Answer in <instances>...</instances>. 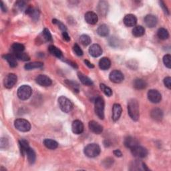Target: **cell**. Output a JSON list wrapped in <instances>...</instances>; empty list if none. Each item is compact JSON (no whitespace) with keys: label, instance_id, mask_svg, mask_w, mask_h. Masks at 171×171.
Returning <instances> with one entry per match:
<instances>
[{"label":"cell","instance_id":"1","mask_svg":"<svg viewBox=\"0 0 171 171\" xmlns=\"http://www.w3.org/2000/svg\"><path fill=\"white\" fill-rule=\"evenodd\" d=\"M128 113L131 118V119L134 121H138L140 117L139 112V104L137 99L132 98L128 102Z\"/></svg>","mask_w":171,"mask_h":171},{"label":"cell","instance_id":"2","mask_svg":"<svg viewBox=\"0 0 171 171\" xmlns=\"http://www.w3.org/2000/svg\"><path fill=\"white\" fill-rule=\"evenodd\" d=\"M94 110L100 119L103 120L104 118V100L101 96H98L95 100Z\"/></svg>","mask_w":171,"mask_h":171},{"label":"cell","instance_id":"3","mask_svg":"<svg viewBox=\"0 0 171 171\" xmlns=\"http://www.w3.org/2000/svg\"><path fill=\"white\" fill-rule=\"evenodd\" d=\"M100 147L96 143L89 144L84 148V152L86 156L89 158H94L97 156L100 153Z\"/></svg>","mask_w":171,"mask_h":171},{"label":"cell","instance_id":"4","mask_svg":"<svg viewBox=\"0 0 171 171\" xmlns=\"http://www.w3.org/2000/svg\"><path fill=\"white\" fill-rule=\"evenodd\" d=\"M58 104L61 110L65 113H68L73 108V104L65 96H60L58 98Z\"/></svg>","mask_w":171,"mask_h":171},{"label":"cell","instance_id":"5","mask_svg":"<svg viewBox=\"0 0 171 171\" xmlns=\"http://www.w3.org/2000/svg\"><path fill=\"white\" fill-rule=\"evenodd\" d=\"M32 94V88L28 85H23L17 90V96L21 100H25L29 98Z\"/></svg>","mask_w":171,"mask_h":171},{"label":"cell","instance_id":"6","mask_svg":"<svg viewBox=\"0 0 171 171\" xmlns=\"http://www.w3.org/2000/svg\"><path fill=\"white\" fill-rule=\"evenodd\" d=\"M14 126L17 130L21 132H28L31 129V124L27 120L18 118L14 122Z\"/></svg>","mask_w":171,"mask_h":171},{"label":"cell","instance_id":"7","mask_svg":"<svg viewBox=\"0 0 171 171\" xmlns=\"http://www.w3.org/2000/svg\"><path fill=\"white\" fill-rule=\"evenodd\" d=\"M131 152L134 156L138 159H143L148 155L147 149L138 145L131 149Z\"/></svg>","mask_w":171,"mask_h":171},{"label":"cell","instance_id":"8","mask_svg":"<svg viewBox=\"0 0 171 171\" xmlns=\"http://www.w3.org/2000/svg\"><path fill=\"white\" fill-rule=\"evenodd\" d=\"M148 98L152 103H159L162 99L161 94L156 90H150L148 92Z\"/></svg>","mask_w":171,"mask_h":171},{"label":"cell","instance_id":"9","mask_svg":"<svg viewBox=\"0 0 171 171\" xmlns=\"http://www.w3.org/2000/svg\"><path fill=\"white\" fill-rule=\"evenodd\" d=\"M17 78L15 74H9L4 79V86L7 89H10L14 87L17 82Z\"/></svg>","mask_w":171,"mask_h":171},{"label":"cell","instance_id":"10","mask_svg":"<svg viewBox=\"0 0 171 171\" xmlns=\"http://www.w3.org/2000/svg\"><path fill=\"white\" fill-rule=\"evenodd\" d=\"M109 78L111 82L116 83V84H119L124 80V76L119 70H114L110 74Z\"/></svg>","mask_w":171,"mask_h":171},{"label":"cell","instance_id":"11","mask_svg":"<svg viewBox=\"0 0 171 171\" xmlns=\"http://www.w3.org/2000/svg\"><path fill=\"white\" fill-rule=\"evenodd\" d=\"M36 82L37 84L42 86H50L52 84V81L49 77L42 74L36 77Z\"/></svg>","mask_w":171,"mask_h":171},{"label":"cell","instance_id":"12","mask_svg":"<svg viewBox=\"0 0 171 171\" xmlns=\"http://www.w3.org/2000/svg\"><path fill=\"white\" fill-rule=\"evenodd\" d=\"M88 126L90 130L92 132L96 134H100L102 133L103 131V127L102 125H100L98 122H96L94 120H92L89 122Z\"/></svg>","mask_w":171,"mask_h":171},{"label":"cell","instance_id":"13","mask_svg":"<svg viewBox=\"0 0 171 171\" xmlns=\"http://www.w3.org/2000/svg\"><path fill=\"white\" fill-rule=\"evenodd\" d=\"M72 130L76 134H82L84 131V124L80 120H74L72 124Z\"/></svg>","mask_w":171,"mask_h":171},{"label":"cell","instance_id":"14","mask_svg":"<svg viewBox=\"0 0 171 171\" xmlns=\"http://www.w3.org/2000/svg\"><path fill=\"white\" fill-rule=\"evenodd\" d=\"M85 20L88 24L91 25H94L98 22V17L96 13L93 11H88L85 14Z\"/></svg>","mask_w":171,"mask_h":171},{"label":"cell","instance_id":"15","mask_svg":"<svg viewBox=\"0 0 171 171\" xmlns=\"http://www.w3.org/2000/svg\"><path fill=\"white\" fill-rule=\"evenodd\" d=\"M158 22V20L156 17L154 15L149 14L145 16L144 17V23L148 26V28H154Z\"/></svg>","mask_w":171,"mask_h":171},{"label":"cell","instance_id":"16","mask_svg":"<svg viewBox=\"0 0 171 171\" xmlns=\"http://www.w3.org/2000/svg\"><path fill=\"white\" fill-rule=\"evenodd\" d=\"M89 53L94 58H97L102 55V49L98 44H93L89 48Z\"/></svg>","mask_w":171,"mask_h":171},{"label":"cell","instance_id":"17","mask_svg":"<svg viewBox=\"0 0 171 171\" xmlns=\"http://www.w3.org/2000/svg\"><path fill=\"white\" fill-rule=\"evenodd\" d=\"M137 23V18L133 14H128L124 18V24L127 27H134Z\"/></svg>","mask_w":171,"mask_h":171},{"label":"cell","instance_id":"18","mask_svg":"<svg viewBox=\"0 0 171 171\" xmlns=\"http://www.w3.org/2000/svg\"><path fill=\"white\" fill-rule=\"evenodd\" d=\"M122 115V107L119 104H115L112 108V120L117 121Z\"/></svg>","mask_w":171,"mask_h":171},{"label":"cell","instance_id":"19","mask_svg":"<svg viewBox=\"0 0 171 171\" xmlns=\"http://www.w3.org/2000/svg\"><path fill=\"white\" fill-rule=\"evenodd\" d=\"M124 145L126 147L132 149L133 148L137 146L138 145V140L132 137H128L124 139Z\"/></svg>","mask_w":171,"mask_h":171},{"label":"cell","instance_id":"20","mask_svg":"<svg viewBox=\"0 0 171 171\" xmlns=\"http://www.w3.org/2000/svg\"><path fill=\"white\" fill-rule=\"evenodd\" d=\"M151 116L153 120L160 121L163 118V112L159 108H155L151 111Z\"/></svg>","mask_w":171,"mask_h":171},{"label":"cell","instance_id":"21","mask_svg":"<svg viewBox=\"0 0 171 171\" xmlns=\"http://www.w3.org/2000/svg\"><path fill=\"white\" fill-rule=\"evenodd\" d=\"M108 10V3L105 1H101L98 3V11L100 15L105 16L106 15Z\"/></svg>","mask_w":171,"mask_h":171},{"label":"cell","instance_id":"22","mask_svg":"<svg viewBox=\"0 0 171 171\" xmlns=\"http://www.w3.org/2000/svg\"><path fill=\"white\" fill-rule=\"evenodd\" d=\"M3 58L5 59L7 62H8L11 68H15L17 65V58L12 54H6L4 55Z\"/></svg>","mask_w":171,"mask_h":171},{"label":"cell","instance_id":"23","mask_svg":"<svg viewBox=\"0 0 171 171\" xmlns=\"http://www.w3.org/2000/svg\"><path fill=\"white\" fill-rule=\"evenodd\" d=\"M99 67L102 70H106L110 68L111 65V62L108 58H102L99 61Z\"/></svg>","mask_w":171,"mask_h":171},{"label":"cell","instance_id":"24","mask_svg":"<svg viewBox=\"0 0 171 171\" xmlns=\"http://www.w3.org/2000/svg\"><path fill=\"white\" fill-rule=\"evenodd\" d=\"M78 77L79 78V80H80V82L84 85H86V86H92L93 85V82L88 77L85 76L84 74H82L81 72H78Z\"/></svg>","mask_w":171,"mask_h":171},{"label":"cell","instance_id":"25","mask_svg":"<svg viewBox=\"0 0 171 171\" xmlns=\"http://www.w3.org/2000/svg\"><path fill=\"white\" fill-rule=\"evenodd\" d=\"M110 29L106 24L100 25L97 29V33L100 36L106 37L109 34Z\"/></svg>","mask_w":171,"mask_h":171},{"label":"cell","instance_id":"26","mask_svg":"<svg viewBox=\"0 0 171 171\" xmlns=\"http://www.w3.org/2000/svg\"><path fill=\"white\" fill-rule=\"evenodd\" d=\"M146 82L142 80V79H136L134 81V87L137 90H143L146 88Z\"/></svg>","mask_w":171,"mask_h":171},{"label":"cell","instance_id":"27","mask_svg":"<svg viewBox=\"0 0 171 171\" xmlns=\"http://www.w3.org/2000/svg\"><path fill=\"white\" fill-rule=\"evenodd\" d=\"M26 155H27V157H28V162L29 163V164H34L35 163V161H36V152L33 150L32 148H29L27 151H26Z\"/></svg>","mask_w":171,"mask_h":171},{"label":"cell","instance_id":"28","mask_svg":"<svg viewBox=\"0 0 171 171\" xmlns=\"http://www.w3.org/2000/svg\"><path fill=\"white\" fill-rule=\"evenodd\" d=\"M43 144H44V146L46 148L52 149V150H54V149L57 148L58 146V144L56 141H55L54 140L48 138L43 140Z\"/></svg>","mask_w":171,"mask_h":171},{"label":"cell","instance_id":"29","mask_svg":"<svg viewBox=\"0 0 171 171\" xmlns=\"http://www.w3.org/2000/svg\"><path fill=\"white\" fill-rule=\"evenodd\" d=\"M43 64L41 62H34L25 64L24 68L27 70H31L36 69V68H40L43 67Z\"/></svg>","mask_w":171,"mask_h":171},{"label":"cell","instance_id":"30","mask_svg":"<svg viewBox=\"0 0 171 171\" xmlns=\"http://www.w3.org/2000/svg\"><path fill=\"white\" fill-rule=\"evenodd\" d=\"M144 33H145V29L142 25L136 26L133 29V34L135 37L142 36Z\"/></svg>","mask_w":171,"mask_h":171},{"label":"cell","instance_id":"31","mask_svg":"<svg viewBox=\"0 0 171 171\" xmlns=\"http://www.w3.org/2000/svg\"><path fill=\"white\" fill-rule=\"evenodd\" d=\"M19 144H20V149H21V152L24 156L26 153V151H27L28 149L29 148V143L27 140L25 139H20L19 140Z\"/></svg>","mask_w":171,"mask_h":171},{"label":"cell","instance_id":"32","mask_svg":"<svg viewBox=\"0 0 171 171\" xmlns=\"http://www.w3.org/2000/svg\"><path fill=\"white\" fill-rule=\"evenodd\" d=\"M157 36L160 39H163V40H164V39L169 38V33L167 29H166L165 28H159V30H158Z\"/></svg>","mask_w":171,"mask_h":171},{"label":"cell","instance_id":"33","mask_svg":"<svg viewBox=\"0 0 171 171\" xmlns=\"http://www.w3.org/2000/svg\"><path fill=\"white\" fill-rule=\"evenodd\" d=\"M49 50V52H50V54H52L53 56L57 57L58 58H61L62 57V52L59 50L58 47H56L54 46H50L48 48Z\"/></svg>","mask_w":171,"mask_h":171},{"label":"cell","instance_id":"34","mask_svg":"<svg viewBox=\"0 0 171 171\" xmlns=\"http://www.w3.org/2000/svg\"><path fill=\"white\" fill-rule=\"evenodd\" d=\"M11 49L14 51L15 54L20 53V52H23L25 50V47L23 44L20 43H14L11 46Z\"/></svg>","mask_w":171,"mask_h":171},{"label":"cell","instance_id":"35","mask_svg":"<svg viewBox=\"0 0 171 171\" xmlns=\"http://www.w3.org/2000/svg\"><path fill=\"white\" fill-rule=\"evenodd\" d=\"M100 88L101 90L104 93L105 95H106L107 96H111L112 95V90L110 88L108 87L106 85H105L104 84H100Z\"/></svg>","mask_w":171,"mask_h":171},{"label":"cell","instance_id":"36","mask_svg":"<svg viewBox=\"0 0 171 171\" xmlns=\"http://www.w3.org/2000/svg\"><path fill=\"white\" fill-rule=\"evenodd\" d=\"M80 40L82 43V44L86 46H88L91 43V38H90L89 36H88V35H86V34L82 35L80 38Z\"/></svg>","mask_w":171,"mask_h":171},{"label":"cell","instance_id":"37","mask_svg":"<svg viewBox=\"0 0 171 171\" xmlns=\"http://www.w3.org/2000/svg\"><path fill=\"white\" fill-rule=\"evenodd\" d=\"M15 56L17 59H19L20 60L22 61H28L30 60L29 56L27 54L24 53V52H20V53H17L15 54Z\"/></svg>","mask_w":171,"mask_h":171},{"label":"cell","instance_id":"38","mask_svg":"<svg viewBox=\"0 0 171 171\" xmlns=\"http://www.w3.org/2000/svg\"><path fill=\"white\" fill-rule=\"evenodd\" d=\"M163 62L166 68L170 69L171 68V56L170 54H166L163 57Z\"/></svg>","mask_w":171,"mask_h":171},{"label":"cell","instance_id":"39","mask_svg":"<svg viewBox=\"0 0 171 171\" xmlns=\"http://www.w3.org/2000/svg\"><path fill=\"white\" fill-rule=\"evenodd\" d=\"M65 83L66 84L72 88H73L74 91V92H78L79 91V86L78 84H77L76 82H74L73 81H71V80H66L65 81Z\"/></svg>","mask_w":171,"mask_h":171},{"label":"cell","instance_id":"40","mask_svg":"<svg viewBox=\"0 0 171 171\" xmlns=\"http://www.w3.org/2000/svg\"><path fill=\"white\" fill-rule=\"evenodd\" d=\"M43 38H44V39H46V41L50 42V41L52 40V35H51L50 31L48 30V29L45 28L44 29H43Z\"/></svg>","mask_w":171,"mask_h":171},{"label":"cell","instance_id":"41","mask_svg":"<svg viewBox=\"0 0 171 171\" xmlns=\"http://www.w3.org/2000/svg\"><path fill=\"white\" fill-rule=\"evenodd\" d=\"M16 7L18 9V10H20V11H25L26 9L25 8V3L24 2H21V1H20V2H17L16 3Z\"/></svg>","mask_w":171,"mask_h":171},{"label":"cell","instance_id":"42","mask_svg":"<svg viewBox=\"0 0 171 171\" xmlns=\"http://www.w3.org/2000/svg\"><path fill=\"white\" fill-rule=\"evenodd\" d=\"M52 22H53V24H58V26H59V28H60V29H61V30H62V31L64 32H66V29H67V28H66V27H65V26L62 23V22H60V21H58V20H56V19H54V20H52Z\"/></svg>","mask_w":171,"mask_h":171},{"label":"cell","instance_id":"43","mask_svg":"<svg viewBox=\"0 0 171 171\" xmlns=\"http://www.w3.org/2000/svg\"><path fill=\"white\" fill-rule=\"evenodd\" d=\"M74 51L76 53V54L78 56H81L83 55L82 50H81V48L77 44V43H75L74 46Z\"/></svg>","mask_w":171,"mask_h":171},{"label":"cell","instance_id":"44","mask_svg":"<svg viewBox=\"0 0 171 171\" xmlns=\"http://www.w3.org/2000/svg\"><path fill=\"white\" fill-rule=\"evenodd\" d=\"M164 84L165 86L169 89H171V78L166 77L164 79Z\"/></svg>","mask_w":171,"mask_h":171},{"label":"cell","instance_id":"45","mask_svg":"<svg viewBox=\"0 0 171 171\" xmlns=\"http://www.w3.org/2000/svg\"><path fill=\"white\" fill-rule=\"evenodd\" d=\"M114 163V160L112 159H110V158H108L107 159L104 160L103 162V164L106 166V167H108V166H111L112 164Z\"/></svg>","mask_w":171,"mask_h":171},{"label":"cell","instance_id":"46","mask_svg":"<svg viewBox=\"0 0 171 171\" xmlns=\"http://www.w3.org/2000/svg\"><path fill=\"white\" fill-rule=\"evenodd\" d=\"M8 140L5 138H2L1 139V148L2 149H4V148H7V147L8 146Z\"/></svg>","mask_w":171,"mask_h":171},{"label":"cell","instance_id":"47","mask_svg":"<svg viewBox=\"0 0 171 171\" xmlns=\"http://www.w3.org/2000/svg\"><path fill=\"white\" fill-rule=\"evenodd\" d=\"M160 6H161L162 7H163V10H164V11L165 14H168V15H169V10H168L167 7H166V6L164 5V3L163 2H160Z\"/></svg>","mask_w":171,"mask_h":171},{"label":"cell","instance_id":"48","mask_svg":"<svg viewBox=\"0 0 171 171\" xmlns=\"http://www.w3.org/2000/svg\"><path fill=\"white\" fill-rule=\"evenodd\" d=\"M62 36H63V38L65 39V41H70V38L69 36V35L66 32H62Z\"/></svg>","mask_w":171,"mask_h":171},{"label":"cell","instance_id":"49","mask_svg":"<svg viewBox=\"0 0 171 171\" xmlns=\"http://www.w3.org/2000/svg\"><path fill=\"white\" fill-rule=\"evenodd\" d=\"M113 153H114V155H115L117 157H121L122 156V153L121 152V151L120 150H118V149L114 151Z\"/></svg>","mask_w":171,"mask_h":171},{"label":"cell","instance_id":"50","mask_svg":"<svg viewBox=\"0 0 171 171\" xmlns=\"http://www.w3.org/2000/svg\"><path fill=\"white\" fill-rule=\"evenodd\" d=\"M84 63L86 64V65H88V66L90 68H94V65L92 64V63H90L88 60H84Z\"/></svg>","mask_w":171,"mask_h":171},{"label":"cell","instance_id":"51","mask_svg":"<svg viewBox=\"0 0 171 171\" xmlns=\"http://www.w3.org/2000/svg\"><path fill=\"white\" fill-rule=\"evenodd\" d=\"M0 7H1L2 10L3 12H6V11H7L6 7L5 5H4V3H3V2H1V5H0Z\"/></svg>","mask_w":171,"mask_h":171}]
</instances>
